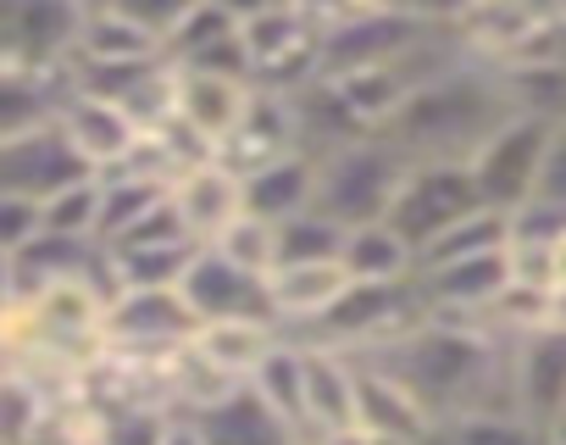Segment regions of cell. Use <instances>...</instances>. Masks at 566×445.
<instances>
[{"label": "cell", "mask_w": 566, "mask_h": 445, "mask_svg": "<svg viewBox=\"0 0 566 445\" xmlns=\"http://www.w3.org/2000/svg\"><path fill=\"white\" fill-rule=\"evenodd\" d=\"M255 84L233 79V73H184L172 68V123H184L200 145H222L233 134V123L244 117Z\"/></svg>", "instance_id": "cell-16"}, {"label": "cell", "mask_w": 566, "mask_h": 445, "mask_svg": "<svg viewBox=\"0 0 566 445\" xmlns=\"http://www.w3.org/2000/svg\"><path fill=\"white\" fill-rule=\"evenodd\" d=\"M549 329H566V284L549 290Z\"/></svg>", "instance_id": "cell-35"}, {"label": "cell", "mask_w": 566, "mask_h": 445, "mask_svg": "<svg viewBox=\"0 0 566 445\" xmlns=\"http://www.w3.org/2000/svg\"><path fill=\"white\" fill-rule=\"evenodd\" d=\"M95 222H101V173H84L40 200V235L95 246Z\"/></svg>", "instance_id": "cell-23"}, {"label": "cell", "mask_w": 566, "mask_h": 445, "mask_svg": "<svg viewBox=\"0 0 566 445\" xmlns=\"http://www.w3.org/2000/svg\"><path fill=\"white\" fill-rule=\"evenodd\" d=\"M167 206L178 211V222L189 229L195 246H211L228 222L244 211V189H239V173L233 167H222L217 156H206V162H195V167H184V173L167 178Z\"/></svg>", "instance_id": "cell-14"}, {"label": "cell", "mask_w": 566, "mask_h": 445, "mask_svg": "<svg viewBox=\"0 0 566 445\" xmlns=\"http://www.w3.org/2000/svg\"><path fill=\"white\" fill-rule=\"evenodd\" d=\"M544 139H549V117L511 112L505 123H494V128L483 134V145L467 156V173H472L478 200L494 206V211H516L522 200H533Z\"/></svg>", "instance_id": "cell-5"}, {"label": "cell", "mask_w": 566, "mask_h": 445, "mask_svg": "<svg viewBox=\"0 0 566 445\" xmlns=\"http://www.w3.org/2000/svg\"><path fill=\"white\" fill-rule=\"evenodd\" d=\"M516 106H511V90L494 68L483 62H444L433 68L428 79L411 84V95L400 101V112L378 128L406 162H467L483 134L494 123H505Z\"/></svg>", "instance_id": "cell-1"}, {"label": "cell", "mask_w": 566, "mask_h": 445, "mask_svg": "<svg viewBox=\"0 0 566 445\" xmlns=\"http://www.w3.org/2000/svg\"><path fill=\"white\" fill-rule=\"evenodd\" d=\"M18 296H23L18 290V257H0V312H7Z\"/></svg>", "instance_id": "cell-33"}, {"label": "cell", "mask_w": 566, "mask_h": 445, "mask_svg": "<svg viewBox=\"0 0 566 445\" xmlns=\"http://www.w3.org/2000/svg\"><path fill=\"white\" fill-rule=\"evenodd\" d=\"M406 173V156L384 134H350L323 151H312V211L334 217L339 229L378 222L395 184Z\"/></svg>", "instance_id": "cell-2"}, {"label": "cell", "mask_w": 566, "mask_h": 445, "mask_svg": "<svg viewBox=\"0 0 566 445\" xmlns=\"http://www.w3.org/2000/svg\"><path fill=\"white\" fill-rule=\"evenodd\" d=\"M511 240V211H494V206H472L467 217H455L444 235H433L422 251H417V268H433V262H455V257H478V251H500Z\"/></svg>", "instance_id": "cell-22"}, {"label": "cell", "mask_w": 566, "mask_h": 445, "mask_svg": "<svg viewBox=\"0 0 566 445\" xmlns=\"http://www.w3.org/2000/svg\"><path fill=\"white\" fill-rule=\"evenodd\" d=\"M306 145V128H301V106H295V95H283V90H255L250 95V106H244V117L233 123V134L211 151L222 167H233V173H250V167H261V162H272V156H283V151H301ZM312 151V145H306Z\"/></svg>", "instance_id": "cell-10"}, {"label": "cell", "mask_w": 566, "mask_h": 445, "mask_svg": "<svg viewBox=\"0 0 566 445\" xmlns=\"http://www.w3.org/2000/svg\"><path fill=\"white\" fill-rule=\"evenodd\" d=\"M161 445H206L195 417L189 412H167V428H161Z\"/></svg>", "instance_id": "cell-32"}, {"label": "cell", "mask_w": 566, "mask_h": 445, "mask_svg": "<svg viewBox=\"0 0 566 445\" xmlns=\"http://www.w3.org/2000/svg\"><path fill=\"white\" fill-rule=\"evenodd\" d=\"M472 206H483V200L472 189L467 162H406V173H400V184H395L378 222H389L411 251H422L433 235H444L450 222L467 217Z\"/></svg>", "instance_id": "cell-4"}, {"label": "cell", "mask_w": 566, "mask_h": 445, "mask_svg": "<svg viewBox=\"0 0 566 445\" xmlns=\"http://www.w3.org/2000/svg\"><path fill=\"white\" fill-rule=\"evenodd\" d=\"M339 262L356 284H395V279L417 273V251L389 229V222H356V229H345Z\"/></svg>", "instance_id": "cell-21"}, {"label": "cell", "mask_w": 566, "mask_h": 445, "mask_svg": "<svg viewBox=\"0 0 566 445\" xmlns=\"http://www.w3.org/2000/svg\"><path fill=\"white\" fill-rule=\"evenodd\" d=\"M544 439H549V445H566V406H560V412L544 423Z\"/></svg>", "instance_id": "cell-37"}, {"label": "cell", "mask_w": 566, "mask_h": 445, "mask_svg": "<svg viewBox=\"0 0 566 445\" xmlns=\"http://www.w3.org/2000/svg\"><path fill=\"white\" fill-rule=\"evenodd\" d=\"M356 428L400 434V439H439L433 412L417 401V390L384 368L378 356H356Z\"/></svg>", "instance_id": "cell-15"}, {"label": "cell", "mask_w": 566, "mask_h": 445, "mask_svg": "<svg viewBox=\"0 0 566 445\" xmlns=\"http://www.w3.org/2000/svg\"><path fill=\"white\" fill-rule=\"evenodd\" d=\"M0 373H12V368H7V356H0Z\"/></svg>", "instance_id": "cell-39"}, {"label": "cell", "mask_w": 566, "mask_h": 445, "mask_svg": "<svg viewBox=\"0 0 566 445\" xmlns=\"http://www.w3.org/2000/svg\"><path fill=\"white\" fill-rule=\"evenodd\" d=\"M178 296L189 301L195 323L206 318H266V290L255 273L228 262L217 246H195V257L178 273Z\"/></svg>", "instance_id": "cell-13"}, {"label": "cell", "mask_w": 566, "mask_h": 445, "mask_svg": "<svg viewBox=\"0 0 566 445\" xmlns=\"http://www.w3.org/2000/svg\"><path fill=\"white\" fill-rule=\"evenodd\" d=\"M533 200H544V206H560V211H566V117H555V123H549V139H544V156H538Z\"/></svg>", "instance_id": "cell-29"}, {"label": "cell", "mask_w": 566, "mask_h": 445, "mask_svg": "<svg viewBox=\"0 0 566 445\" xmlns=\"http://www.w3.org/2000/svg\"><path fill=\"white\" fill-rule=\"evenodd\" d=\"M239 40H244V73L255 90L295 95L323 73V23L301 12L295 0H277V7L239 18Z\"/></svg>", "instance_id": "cell-3"}, {"label": "cell", "mask_w": 566, "mask_h": 445, "mask_svg": "<svg viewBox=\"0 0 566 445\" xmlns=\"http://www.w3.org/2000/svg\"><path fill=\"white\" fill-rule=\"evenodd\" d=\"M51 123L62 128L67 151H73L90 173H117V167H128L134 151H139V123H134L112 95L84 90V84H73V79H67V90L56 95Z\"/></svg>", "instance_id": "cell-6"}, {"label": "cell", "mask_w": 566, "mask_h": 445, "mask_svg": "<svg viewBox=\"0 0 566 445\" xmlns=\"http://www.w3.org/2000/svg\"><path fill=\"white\" fill-rule=\"evenodd\" d=\"M90 167L67 151L62 128L45 117H29V123H12L0 128V195H23V200H45L51 189L84 178Z\"/></svg>", "instance_id": "cell-7"}, {"label": "cell", "mask_w": 566, "mask_h": 445, "mask_svg": "<svg viewBox=\"0 0 566 445\" xmlns=\"http://www.w3.org/2000/svg\"><path fill=\"white\" fill-rule=\"evenodd\" d=\"M339 246H345V229H339L334 217L312 211V206L277 222V262H317V257H339ZM277 262H272V268H277Z\"/></svg>", "instance_id": "cell-25"}, {"label": "cell", "mask_w": 566, "mask_h": 445, "mask_svg": "<svg viewBox=\"0 0 566 445\" xmlns=\"http://www.w3.org/2000/svg\"><path fill=\"white\" fill-rule=\"evenodd\" d=\"M40 235V200L0 195V257H18Z\"/></svg>", "instance_id": "cell-30"}, {"label": "cell", "mask_w": 566, "mask_h": 445, "mask_svg": "<svg viewBox=\"0 0 566 445\" xmlns=\"http://www.w3.org/2000/svg\"><path fill=\"white\" fill-rule=\"evenodd\" d=\"M189 417H195V428H200L206 445H295V439H301L244 379L228 384V390H217V395H211L206 406H195Z\"/></svg>", "instance_id": "cell-17"}, {"label": "cell", "mask_w": 566, "mask_h": 445, "mask_svg": "<svg viewBox=\"0 0 566 445\" xmlns=\"http://www.w3.org/2000/svg\"><path fill=\"white\" fill-rule=\"evenodd\" d=\"M78 7H84V12H90V7H101V0H78Z\"/></svg>", "instance_id": "cell-38"}, {"label": "cell", "mask_w": 566, "mask_h": 445, "mask_svg": "<svg viewBox=\"0 0 566 445\" xmlns=\"http://www.w3.org/2000/svg\"><path fill=\"white\" fill-rule=\"evenodd\" d=\"M444 445H549L544 423H533L516 406H483V412H461L450 423H439Z\"/></svg>", "instance_id": "cell-24"}, {"label": "cell", "mask_w": 566, "mask_h": 445, "mask_svg": "<svg viewBox=\"0 0 566 445\" xmlns=\"http://www.w3.org/2000/svg\"><path fill=\"white\" fill-rule=\"evenodd\" d=\"M239 189H244V211L266 217V222H283L312 206V151H283L250 173H239Z\"/></svg>", "instance_id": "cell-20"}, {"label": "cell", "mask_w": 566, "mask_h": 445, "mask_svg": "<svg viewBox=\"0 0 566 445\" xmlns=\"http://www.w3.org/2000/svg\"><path fill=\"white\" fill-rule=\"evenodd\" d=\"M195 334V312L178 296V284H150V290H112L106 296V323L101 340L112 351H172Z\"/></svg>", "instance_id": "cell-8"}, {"label": "cell", "mask_w": 566, "mask_h": 445, "mask_svg": "<svg viewBox=\"0 0 566 445\" xmlns=\"http://www.w3.org/2000/svg\"><path fill=\"white\" fill-rule=\"evenodd\" d=\"M277 340H283V329L272 318H206V323H195V334L184 345L206 373H217L222 384H239Z\"/></svg>", "instance_id": "cell-18"}, {"label": "cell", "mask_w": 566, "mask_h": 445, "mask_svg": "<svg viewBox=\"0 0 566 445\" xmlns=\"http://www.w3.org/2000/svg\"><path fill=\"white\" fill-rule=\"evenodd\" d=\"M505 379H511V406L527 412L533 423H549L566 406V329H527L505 340Z\"/></svg>", "instance_id": "cell-9"}, {"label": "cell", "mask_w": 566, "mask_h": 445, "mask_svg": "<svg viewBox=\"0 0 566 445\" xmlns=\"http://www.w3.org/2000/svg\"><path fill=\"white\" fill-rule=\"evenodd\" d=\"M106 12H117L123 23H134L145 40L167 45L195 12H200V0H101Z\"/></svg>", "instance_id": "cell-28"}, {"label": "cell", "mask_w": 566, "mask_h": 445, "mask_svg": "<svg viewBox=\"0 0 566 445\" xmlns=\"http://www.w3.org/2000/svg\"><path fill=\"white\" fill-rule=\"evenodd\" d=\"M45 390L29 373H0V445H29L40 417H45Z\"/></svg>", "instance_id": "cell-27"}, {"label": "cell", "mask_w": 566, "mask_h": 445, "mask_svg": "<svg viewBox=\"0 0 566 445\" xmlns=\"http://www.w3.org/2000/svg\"><path fill=\"white\" fill-rule=\"evenodd\" d=\"M306 445H361V434H356V428H339V434H317V439H306Z\"/></svg>", "instance_id": "cell-36"}, {"label": "cell", "mask_w": 566, "mask_h": 445, "mask_svg": "<svg viewBox=\"0 0 566 445\" xmlns=\"http://www.w3.org/2000/svg\"><path fill=\"white\" fill-rule=\"evenodd\" d=\"M228 262H239L244 273H255V279H266L272 273V262H277V222H266V217H255V211H239L228 229L211 240Z\"/></svg>", "instance_id": "cell-26"}, {"label": "cell", "mask_w": 566, "mask_h": 445, "mask_svg": "<svg viewBox=\"0 0 566 445\" xmlns=\"http://www.w3.org/2000/svg\"><path fill=\"white\" fill-rule=\"evenodd\" d=\"M295 340V334H290ZM301 345V406H306V439L356 428V356L323 340Z\"/></svg>", "instance_id": "cell-12"}, {"label": "cell", "mask_w": 566, "mask_h": 445, "mask_svg": "<svg viewBox=\"0 0 566 445\" xmlns=\"http://www.w3.org/2000/svg\"><path fill=\"white\" fill-rule=\"evenodd\" d=\"M400 7H406L411 18L433 23V29H455V23L472 12V0H400Z\"/></svg>", "instance_id": "cell-31"}, {"label": "cell", "mask_w": 566, "mask_h": 445, "mask_svg": "<svg viewBox=\"0 0 566 445\" xmlns=\"http://www.w3.org/2000/svg\"><path fill=\"white\" fill-rule=\"evenodd\" d=\"M266 318L283 329V334H306L345 290H350V273L339 257H317V262H277L266 279Z\"/></svg>", "instance_id": "cell-11"}, {"label": "cell", "mask_w": 566, "mask_h": 445, "mask_svg": "<svg viewBox=\"0 0 566 445\" xmlns=\"http://www.w3.org/2000/svg\"><path fill=\"white\" fill-rule=\"evenodd\" d=\"M167 68H184V73H233V79H250L244 73V40H239V18L222 7V0H200V12L161 45Z\"/></svg>", "instance_id": "cell-19"}, {"label": "cell", "mask_w": 566, "mask_h": 445, "mask_svg": "<svg viewBox=\"0 0 566 445\" xmlns=\"http://www.w3.org/2000/svg\"><path fill=\"white\" fill-rule=\"evenodd\" d=\"M549 273H555V284H566V229H560L555 246H549Z\"/></svg>", "instance_id": "cell-34"}]
</instances>
